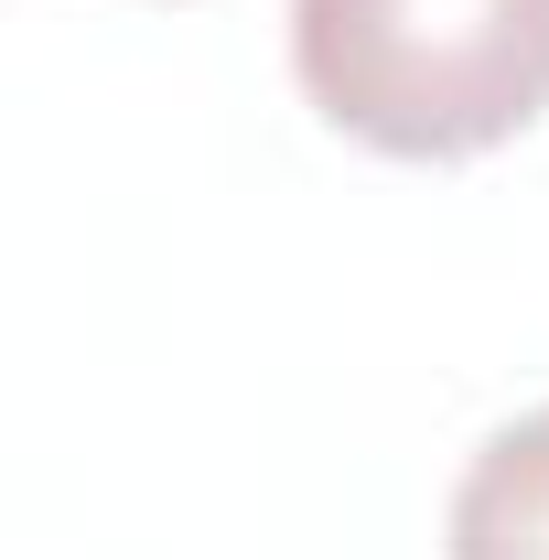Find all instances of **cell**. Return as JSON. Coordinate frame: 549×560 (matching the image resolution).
Segmentation results:
<instances>
[{
    "mask_svg": "<svg viewBox=\"0 0 549 560\" xmlns=\"http://www.w3.org/2000/svg\"><path fill=\"white\" fill-rule=\"evenodd\" d=\"M291 75L388 162H475L549 119V0H291Z\"/></svg>",
    "mask_w": 549,
    "mask_h": 560,
    "instance_id": "obj_1",
    "label": "cell"
},
{
    "mask_svg": "<svg viewBox=\"0 0 549 560\" xmlns=\"http://www.w3.org/2000/svg\"><path fill=\"white\" fill-rule=\"evenodd\" d=\"M453 560H549V410L506 420L453 486Z\"/></svg>",
    "mask_w": 549,
    "mask_h": 560,
    "instance_id": "obj_2",
    "label": "cell"
}]
</instances>
